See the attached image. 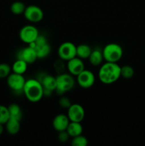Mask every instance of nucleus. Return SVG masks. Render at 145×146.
<instances>
[{"mask_svg": "<svg viewBox=\"0 0 145 146\" xmlns=\"http://www.w3.org/2000/svg\"><path fill=\"white\" fill-rule=\"evenodd\" d=\"M66 131L71 138H74V137L81 135L83 131V128H82V125H81L80 123L71 121L70 123L68 124Z\"/></svg>", "mask_w": 145, "mask_h": 146, "instance_id": "obj_17", "label": "nucleus"}, {"mask_svg": "<svg viewBox=\"0 0 145 146\" xmlns=\"http://www.w3.org/2000/svg\"><path fill=\"white\" fill-rule=\"evenodd\" d=\"M71 102L68 98L65 96H63L59 100V105L63 108H68L71 106Z\"/></svg>", "mask_w": 145, "mask_h": 146, "instance_id": "obj_29", "label": "nucleus"}, {"mask_svg": "<svg viewBox=\"0 0 145 146\" xmlns=\"http://www.w3.org/2000/svg\"><path fill=\"white\" fill-rule=\"evenodd\" d=\"M91 52L92 48L88 44H82L76 46V56L81 59H88Z\"/></svg>", "mask_w": 145, "mask_h": 146, "instance_id": "obj_18", "label": "nucleus"}, {"mask_svg": "<svg viewBox=\"0 0 145 146\" xmlns=\"http://www.w3.org/2000/svg\"><path fill=\"white\" fill-rule=\"evenodd\" d=\"M88 144V141L86 137L82 134L76 137L72 138L71 145L72 146H87Z\"/></svg>", "mask_w": 145, "mask_h": 146, "instance_id": "obj_24", "label": "nucleus"}, {"mask_svg": "<svg viewBox=\"0 0 145 146\" xmlns=\"http://www.w3.org/2000/svg\"><path fill=\"white\" fill-rule=\"evenodd\" d=\"M77 82L81 88H91L95 82V76L92 71L85 68L77 76Z\"/></svg>", "mask_w": 145, "mask_h": 146, "instance_id": "obj_10", "label": "nucleus"}, {"mask_svg": "<svg viewBox=\"0 0 145 146\" xmlns=\"http://www.w3.org/2000/svg\"><path fill=\"white\" fill-rule=\"evenodd\" d=\"M121 76L123 77L125 79H129L132 78L134 74V70L131 66L125 65L120 68Z\"/></svg>", "mask_w": 145, "mask_h": 146, "instance_id": "obj_23", "label": "nucleus"}, {"mask_svg": "<svg viewBox=\"0 0 145 146\" xmlns=\"http://www.w3.org/2000/svg\"><path fill=\"white\" fill-rule=\"evenodd\" d=\"M11 66L9 64L2 63L0 64V78H5L11 73Z\"/></svg>", "mask_w": 145, "mask_h": 146, "instance_id": "obj_26", "label": "nucleus"}, {"mask_svg": "<svg viewBox=\"0 0 145 146\" xmlns=\"http://www.w3.org/2000/svg\"><path fill=\"white\" fill-rule=\"evenodd\" d=\"M10 118L9 112L8 107L0 105V123L5 125Z\"/></svg>", "mask_w": 145, "mask_h": 146, "instance_id": "obj_25", "label": "nucleus"}, {"mask_svg": "<svg viewBox=\"0 0 145 146\" xmlns=\"http://www.w3.org/2000/svg\"><path fill=\"white\" fill-rule=\"evenodd\" d=\"M57 87L56 91L59 94H63L65 93L71 91L75 86V81L73 76L71 74L62 73L56 76Z\"/></svg>", "mask_w": 145, "mask_h": 146, "instance_id": "obj_4", "label": "nucleus"}, {"mask_svg": "<svg viewBox=\"0 0 145 146\" xmlns=\"http://www.w3.org/2000/svg\"><path fill=\"white\" fill-rule=\"evenodd\" d=\"M63 60L61 59L60 58L59 60L56 61L54 64V68H55V70L58 73V74H62V73L64 72V64H63Z\"/></svg>", "mask_w": 145, "mask_h": 146, "instance_id": "obj_28", "label": "nucleus"}, {"mask_svg": "<svg viewBox=\"0 0 145 146\" xmlns=\"http://www.w3.org/2000/svg\"><path fill=\"white\" fill-rule=\"evenodd\" d=\"M24 16L26 19L29 22L38 23L44 19V13L38 6L29 5L26 7Z\"/></svg>", "mask_w": 145, "mask_h": 146, "instance_id": "obj_8", "label": "nucleus"}, {"mask_svg": "<svg viewBox=\"0 0 145 146\" xmlns=\"http://www.w3.org/2000/svg\"><path fill=\"white\" fill-rule=\"evenodd\" d=\"M58 133H58V140L60 141V142L65 143L68 141L69 138H71L66 131H61V132H58Z\"/></svg>", "mask_w": 145, "mask_h": 146, "instance_id": "obj_30", "label": "nucleus"}, {"mask_svg": "<svg viewBox=\"0 0 145 146\" xmlns=\"http://www.w3.org/2000/svg\"><path fill=\"white\" fill-rule=\"evenodd\" d=\"M23 93L31 103H37L44 96V89L39 80L31 78L26 81Z\"/></svg>", "mask_w": 145, "mask_h": 146, "instance_id": "obj_2", "label": "nucleus"}, {"mask_svg": "<svg viewBox=\"0 0 145 146\" xmlns=\"http://www.w3.org/2000/svg\"><path fill=\"white\" fill-rule=\"evenodd\" d=\"M88 60L91 65L94 66H98L101 65L104 60L102 51L98 49V48L92 50V52L88 58Z\"/></svg>", "mask_w": 145, "mask_h": 146, "instance_id": "obj_16", "label": "nucleus"}, {"mask_svg": "<svg viewBox=\"0 0 145 146\" xmlns=\"http://www.w3.org/2000/svg\"><path fill=\"white\" fill-rule=\"evenodd\" d=\"M36 51L37 57L38 59H42V58H46L51 51V47L49 44H44V45L41 46L36 47L35 48Z\"/></svg>", "mask_w": 145, "mask_h": 146, "instance_id": "obj_21", "label": "nucleus"}, {"mask_svg": "<svg viewBox=\"0 0 145 146\" xmlns=\"http://www.w3.org/2000/svg\"><path fill=\"white\" fill-rule=\"evenodd\" d=\"M26 6L25 4L23 2L19 1H14L12 3L10 7V10L11 12L15 15H20L21 14H24V11L26 9Z\"/></svg>", "mask_w": 145, "mask_h": 146, "instance_id": "obj_22", "label": "nucleus"}, {"mask_svg": "<svg viewBox=\"0 0 145 146\" xmlns=\"http://www.w3.org/2000/svg\"><path fill=\"white\" fill-rule=\"evenodd\" d=\"M71 121L68 115L65 114H58L53 120V127L58 132L66 131Z\"/></svg>", "mask_w": 145, "mask_h": 146, "instance_id": "obj_14", "label": "nucleus"}, {"mask_svg": "<svg viewBox=\"0 0 145 146\" xmlns=\"http://www.w3.org/2000/svg\"><path fill=\"white\" fill-rule=\"evenodd\" d=\"M19 120L13 118H9L5 123V128L7 133L10 135H16L19 132L21 129V123Z\"/></svg>", "mask_w": 145, "mask_h": 146, "instance_id": "obj_15", "label": "nucleus"}, {"mask_svg": "<svg viewBox=\"0 0 145 146\" xmlns=\"http://www.w3.org/2000/svg\"><path fill=\"white\" fill-rule=\"evenodd\" d=\"M16 58L23 60L28 64H34L38 59V57H37L36 51L35 48L28 46L27 47L21 48V50L18 51Z\"/></svg>", "mask_w": 145, "mask_h": 146, "instance_id": "obj_11", "label": "nucleus"}, {"mask_svg": "<svg viewBox=\"0 0 145 146\" xmlns=\"http://www.w3.org/2000/svg\"><path fill=\"white\" fill-rule=\"evenodd\" d=\"M104 60L107 62L117 63L123 56V49L119 44L110 43L102 49Z\"/></svg>", "mask_w": 145, "mask_h": 146, "instance_id": "obj_3", "label": "nucleus"}, {"mask_svg": "<svg viewBox=\"0 0 145 146\" xmlns=\"http://www.w3.org/2000/svg\"><path fill=\"white\" fill-rule=\"evenodd\" d=\"M34 42V44H35V48H36V47L41 46H43L44 45V44H47L48 41H47L46 38H45L44 36L40 35L39 34V35L38 36V37L36 38V39Z\"/></svg>", "mask_w": 145, "mask_h": 146, "instance_id": "obj_27", "label": "nucleus"}, {"mask_svg": "<svg viewBox=\"0 0 145 146\" xmlns=\"http://www.w3.org/2000/svg\"><path fill=\"white\" fill-rule=\"evenodd\" d=\"M67 69L69 74L77 76L85 69V64L82 59L76 56L67 61Z\"/></svg>", "mask_w": 145, "mask_h": 146, "instance_id": "obj_12", "label": "nucleus"}, {"mask_svg": "<svg viewBox=\"0 0 145 146\" xmlns=\"http://www.w3.org/2000/svg\"><path fill=\"white\" fill-rule=\"evenodd\" d=\"M120 68L117 63L107 62L101 66L98 71V78L104 84H112L121 77Z\"/></svg>", "mask_w": 145, "mask_h": 146, "instance_id": "obj_1", "label": "nucleus"}, {"mask_svg": "<svg viewBox=\"0 0 145 146\" xmlns=\"http://www.w3.org/2000/svg\"><path fill=\"white\" fill-rule=\"evenodd\" d=\"M58 55L61 59L68 61L76 57V46L72 42L62 43L58 48Z\"/></svg>", "mask_w": 145, "mask_h": 146, "instance_id": "obj_5", "label": "nucleus"}, {"mask_svg": "<svg viewBox=\"0 0 145 146\" xmlns=\"http://www.w3.org/2000/svg\"><path fill=\"white\" fill-rule=\"evenodd\" d=\"M39 81H41L44 87V96L49 95L56 90V77H54L51 75H44L42 77V79Z\"/></svg>", "mask_w": 145, "mask_h": 146, "instance_id": "obj_13", "label": "nucleus"}, {"mask_svg": "<svg viewBox=\"0 0 145 146\" xmlns=\"http://www.w3.org/2000/svg\"><path fill=\"white\" fill-rule=\"evenodd\" d=\"M4 124L0 123V135L3 133V132H4Z\"/></svg>", "mask_w": 145, "mask_h": 146, "instance_id": "obj_31", "label": "nucleus"}, {"mask_svg": "<svg viewBox=\"0 0 145 146\" xmlns=\"http://www.w3.org/2000/svg\"><path fill=\"white\" fill-rule=\"evenodd\" d=\"M26 80L24 78L22 74L11 73L7 78V83L8 86L15 92H21L24 89Z\"/></svg>", "mask_w": 145, "mask_h": 146, "instance_id": "obj_7", "label": "nucleus"}, {"mask_svg": "<svg viewBox=\"0 0 145 146\" xmlns=\"http://www.w3.org/2000/svg\"><path fill=\"white\" fill-rule=\"evenodd\" d=\"M39 35L38 29L33 25H25L20 29L19 38L26 44L34 42Z\"/></svg>", "mask_w": 145, "mask_h": 146, "instance_id": "obj_6", "label": "nucleus"}, {"mask_svg": "<svg viewBox=\"0 0 145 146\" xmlns=\"http://www.w3.org/2000/svg\"><path fill=\"white\" fill-rule=\"evenodd\" d=\"M10 118H15V119L21 121L23 116L22 110L21 107L17 104H11L8 106Z\"/></svg>", "mask_w": 145, "mask_h": 146, "instance_id": "obj_20", "label": "nucleus"}, {"mask_svg": "<svg viewBox=\"0 0 145 146\" xmlns=\"http://www.w3.org/2000/svg\"><path fill=\"white\" fill-rule=\"evenodd\" d=\"M28 65V64L23 60L16 59V61H15V62L13 64L12 66H11V71L16 74L24 75L26 71H27Z\"/></svg>", "mask_w": 145, "mask_h": 146, "instance_id": "obj_19", "label": "nucleus"}, {"mask_svg": "<svg viewBox=\"0 0 145 146\" xmlns=\"http://www.w3.org/2000/svg\"><path fill=\"white\" fill-rule=\"evenodd\" d=\"M67 115L71 121L81 123L85 118V109L82 106L78 104H71V106L68 108Z\"/></svg>", "mask_w": 145, "mask_h": 146, "instance_id": "obj_9", "label": "nucleus"}]
</instances>
